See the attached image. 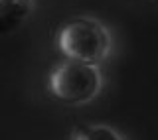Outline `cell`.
<instances>
[{
  "label": "cell",
  "mask_w": 158,
  "mask_h": 140,
  "mask_svg": "<svg viewBox=\"0 0 158 140\" xmlns=\"http://www.w3.org/2000/svg\"><path fill=\"white\" fill-rule=\"evenodd\" d=\"M34 12V0H0V36L16 32Z\"/></svg>",
  "instance_id": "3957f363"
},
{
  "label": "cell",
  "mask_w": 158,
  "mask_h": 140,
  "mask_svg": "<svg viewBox=\"0 0 158 140\" xmlns=\"http://www.w3.org/2000/svg\"><path fill=\"white\" fill-rule=\"evenodd\" d=\"M103 77L95 63L67 59L48 77V87L53 99L63 105H83L95 99L101 91Z\"/></svg>",
  "instance_id": "7a4b0ae2"
},
{
  "label": "cell",
  "mask_w": 158,
  "mask_h": 140,
  "mask_svg": "<svg viewBox=\"0 0 158 140\" xmlns=\"http://www.w3.org/2000/svg\"><path fill=\"white\" fill-rule=\"evenodd\" d=\"M71 140H123L111 126L105 124H83L77 126Z\"/></svg>",
  "instance_id": "277c9868"
},
{
  "label": "cell",
  "mask_w": 158,
  "mask_h": 140,
  "mask_svg": "<svg viewBox=\"0 0 158 140\" xmlns=\"http://www.w3.org/2000/svg\"><path fill=\"white\" fill-rule=\"evenodd\" d=\"M57 49L67 59L99 63L111 51V38L95 18L79 16L63 24L57 34Z\"/></svg>",
  "instance_id": "6da1fadb"
}]
</instances>
